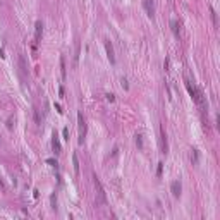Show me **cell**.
<instances>
[{"label": "cell", "instance_id": "cell-1", "mask_svg": "<svg viewBox=\"0 0 220 220\" xmlns=\"http://www.w3.org/2000/svg\"><path fill=\"white\" fill-rule=\"evenodd\" d=\"M95 188H97V191H98V199H97V203L98 205H107V194H105V189H103V186H102V182L98 181V177L95 176Z\"/></svg>", "mask_w": 220, "mask_h": 220}, {"label": "cell", "instance_id": "cell-2", "mask_svg": "<svg viewBox=\"0 0 220 220\" xmlns=\"http://www.w3.org/2000/svg\"><path fill=\"white\" fill-rule=\"evenodd\" d=\"M77 124H79V145H83L86 140V122L81 112L77 113Z\"/></svg>", "mask_w": 220, "mask_h": 220}, {"label": "cell", "instance_id": "cell-3", "mask_svg": "<svg viewBox=\"0 0 220 220\" xmlns=\"http://www.w3.org/2000/svg\"><path fill=\"white\" fill-rule=\"evenodd\" d=\"M143 7H145L146 14H148V17H155V4H153V0H143Z\"/></svg>", "mask_w": 220, "mask_h": 220}, {"label": "cell", "instance_id": "cell-4", "mask_svg": "<svg viewBox=\"0 0 220 220\" xmlns=\"http://www.w3.org/2000/svg\"><path fill=\"white\" fill-rule=\"evenodd\" d=\"M105 50H107V57L110 60V64H115V55H113V47L110 40H105Z\"/></svg>", "mask_w": 220, "mask_h": 220}, {"label": "cell", "instance_id": "cell-5", "mask_svg": "<svg viewBox=\"0 0 220 220\" xmlns=\"http://www.w3.org/2000/svg\"><path fill=\"white\" fill-rule=\"evenodd\" d=\"M41 33H43V22L36 21V24H34V43H40V40H41Z\"/></svg>", "mask_w": 220, "mask_h": 220}, {"label": "cell", "instance_id": "cell-6", "mask_svg": "<svg viewBox=\"0 0 220 220\" xmlns=\"http://www.w3.org/2000/svg\"><path fill=\"white\" fill-rule=\"evenodd\" d=\"M170 191H172V194H174V198H179V196H181V191H182L181 182H179V181H174V182L170 184Z\"/></svg>", "mask_w": 220, "mask_h": 220}, {"label": "cell", "instance_id": "cell-7", "mask_svg": "<svg viewBox=\"0 0 220 220\" xmlns=\"http://www.w3.org/2000/svg\"><path fill=\"white\" fill-rule=\"evenodd\" d=\"M52 148H54V153L55 155H60V141H59V136H57V133H54V136H52Z\"/></svg>", "mask_w": 220, "mask_h": 220}, {"label": "cell", "instance_id": "cell-8", "mask_svg": "<svg viewBox=\"0 0 220 220\" xmlns=\"http://www.w3.org/2000/svg\"><path fill=\"white\" fill-rule=\"evenodd\" d=\"M169 151V145H167V134L165 131L162 129V153H167Z\"/></svg>", "mask_w": 220, "mask_h": 220}, {"label": "cell", "instance_id": "cell-9", "mask_svg": "<svg viewBox=\"0 0 220 220\" xmlns=\"http://www.w3.org/2000/svg\"><path fill=\"white\" fill-rule=\"evenodd\" d=\"M72 165H74V174L79 176V160H77V153L72 155Z\"/></svg>", "mask_w": 220, "mask_h": 220}, {"label": "cell", "instance_id": "cell-10", "mask_svg": "<svg viewBox=\"0 0 220 220\" xmlns=\"http://www.w3.org/2000/svg\"><path fill=\"white\" fill-rule=\"evenodd\" d=\"M170 26H172V31H174V34H176V36H179V31H181L179 22L176 21V19H172V21H170Z\"/></svg>", "mask_w": 220, "mask_h": 220}, {"label": "cell", "instance_id": "cell-11", "mask_svg": "<svg viewBox=\"0 0 220 220\" xmlns=\"http://www.w3.org/2000/svg\"><path fill=\"white\" fill-rule=\"evenodd\" d=\"M19 65H21V71L26 74L28 72V65H26V57H24V55H19Z\"/></svg>", "mask_w": 220, "mask_h": 220}, {"label": "cell", "instance_id": "cell-12", "mask_svg": "<svg viewBox=\"0 0 220 220\" xmlns=\"http://www.w3.org/2000/svg\"><path fill=\"white\" fill-rule=\"evenodd\" d=\"M60 69H62V79H65L67 72H65V59L64 57H60Z\"/></svg>", "mask_w": 220, "mask_h": 220}, {"label": "cell", "instance_id": "cell-13", "mask_svg": "<svg viewBox=\"0 0 220 220\" xmlns=\"http://www.w3.org/2000/svg\"><path fill=\"white\" fill-rule=\"evenodd\" d=\"M136 145H138V148H143V141H141V136L140 134H136Z\"/></svg>", "mask_w": 220, "mask_h": 220}, {"label": "cell", "instance_id": "cell-14", "mask_svg": "<svg viewBox=\"0 0 220 220\" xmlns=\"http://www.w3.org/2000/svg\"><path fill=\"white\" fill-rule=\"evenodd\" d=\"M34 122H36V126H41V120H40V113H38V110H34Z\"/></svg>", "mask_w": 220, "mask_h": 220}, {"label": "cell", "instance_id": "cell-15", "mask_svg": "<svg viewBox=\"0 0 220 220\" xmlns=\"http://www.w3.org/2000/svg\"><path fill=\"white\" fill-rule=\"evenodd\" d=\"M62 136H64L65 141L69 140V129H67V127H64V131H62Z\"/></svg>", "mask_w": 220, "mask_h": 220}, {"label": "cell", "instance_id": "cell-16", "mask_svg": "<svg viewBox=\"0 0 220 220\" xmlns=\"http://www.w3.org/2000/svg\"><path fill=\"white\" fill-rule=\"evenodd\" d=\"M52 208H57V196H55V194H52Z\"/></svg>", "mask_w": 220, "mask_h": 220}, {"label": "cell", "instance_id": "cell-17", "mask_svg": "<svg viewBox=\"0 0 220 220\" xmlns=\"http://www.w3.org/2000/svg\"><path fill=\"white\" fill-rule=\"evenodd\" d=\"M212 17H213V24H215V26H218V21H217V14H215L213 9H212Z\"/></svg>", "mask_w": 220, "mask_h": 220}, {"label": "cell", "instance_id": "cell-18", "mask_svg": "<svg viewBox=\"0 0 220 220\" xmlns=\"http://www.w3.org/2000/svg\"><path fill=\"white\" fill-rule=\"evenodd\" d=\"M162 167H163V163L160 162V163H158V169H156V176H158V177L162 176Z\"/></svg>", "mask_w": 220, "mask_h": 220}, {"label": "cell", "instance_id": "cell-19", "mask_svg": "<svg viewBox=\"0 0 220 220\" xmlns=\"http://www.w3.org/2000/svg\"><path fill=\"white\" fill-rule=\"evenodd\" d=\"M107 100H108V102H113V100H115V97H113L112 93H107Z\"/></svg>", "mask_w": 220, "mask_h": 220}, {"label": "cell", "instance_id": "cell-20", "mask_svg": "<svg viewBox=\"0 0 220 220\" xmlns=\"http://www.w3.org/2000/svg\"><path fill=\"white\" fill-rule=\"evenodd\" d=\"M122 86H124V88H126V90H127V88H129V84H127V79H126V77H122Z\"/></svg>", "mask_w": 220, "mask_h": 220}, {"label": "cell", "instance_id": "cell-21", "mask_svg": "<svg viewBox=\"0 0 220 220\" xmlns=\"http://www.w3.org/2000/svg\"><path fill=\"white\" fill-rule=\"evenodd\" d=\"M59 95H60V98H64V88H60L59 90Z\"/></svg>", "mask_w": 220, "mask_h": 220}]
</instances>
